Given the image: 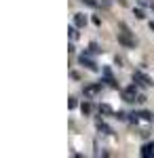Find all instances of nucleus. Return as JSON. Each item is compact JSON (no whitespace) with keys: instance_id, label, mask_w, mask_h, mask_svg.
Masks as SVG:
<instances>
[{"instance_id":"nucleus-5","label":"nucleus","mask_w":154,"mask_h":158,"mask_svg":"<svg viewBox=\"0 0 154 158\" xmlns=\"http://www.w3.org/2000/svg\"><path fill=\"white\" fill-rule=\"evenodd\" d=\"M74 23L78 25V27H84V25H87V17H84L83 13H76V15H74Z\"/></svg>"},{"instance_id":"nucleus-7","label":"nucleus","mask_w":154,"mask_h":158,"mask_svg":"<svg viewBox=\"0 0 154 158\" xmlns=\"http://www.w3.org/2000/svg\"><path fill=\"white\" fill-rule=\"evenodd\" d=\"M68 32H70V38H72V40H76V38H78V32H76V27H70Z\"/></svg>"},{"instance_id":"nucleus-11","label":"nucleus","mask_w":154,"mask_h":158,"mask_svg":"<svg viewBox=\"0 0 154 158\" xmlns=\"http://www.w3.org/2000/svg\"><path fill=\"white\" fill-rule=\"evenodd\" d=\"M80 108H83V112H84V114H89V112H91V106H89V103H83Z\"/></svg>"},{"instance_id":"nucleus-6","label":"nucleus","mask_w":154,"mask_h":158,"mask_svg":"<svg viewBox=\"0 0 154 158\" xmlns=\"http://www.w3.org/2000/svg\"><path fill=\"white\" fill-rule=\"evenodd\" d=\"M150 154H154V143H146L142 148V156H150Z\"/></svg>"},{"instance_id":"nucleus-12","label":"nucleus","mask_w":154,"mask_h":158,"mask_svg":"<svg viewBox=\"0 0 154 158\" xmlns=\"http://www.w3.org/2000/svg\"><path fill=\"white\" fill-rule=\"evenodd\" d=\"M89 51H91V53H97L99 49H97V44H95V42H91V44H89Z\"/></svg>"},{"instance_id":"nucleus-13","label":"nucleus","mask_w":154,"mask_h":158,"mask_svg":"<svg viewBox=\"0 0 154 158\" xmlns=\"http://www.w3.org/2000/svg\"><path fill=\"white\" fill-rule=\"evenodd\" d=\"M76 106H78V101H76V99H74V97H70V108L74 110V108H76Z\"/></svg>"},{"instance_id":"nucleus-14","label":"nucleus","mask_w":154,"mask_h":158,"mask_svg":"<svg viewBox=\"0 0 154 158\" xmlns=\"http://www.w3.org/2000/svg\"><path fill=\"white\" fill-rule=\"evenodd\" d=\"M99 110H101V112H106V114H110V112H112V108H110V106H101Z\"/></svg>"},{"instance_id":"nucleus-3","label":"nucleus","mask_w":154,"mask_h":158,"mask_svg":"<svg viewBox=\"0 0 154 158\" xmlns=\"http://www.w3.org/2000/svg\"><path fill=\"white\" fill-rule=\"evenodd\" d=\"M135 95H137V91H135V86H129L125 93H122V97L125 101H135Z\"/></svg>"},{"instance_id":"nucleus-15","label":"nucleus","mask_w":154,"mask_h":158,"mask_svg":"<svg viewBox=\"0 0 154 158\" xmlns=\"http://www.w3.org/2000/svg\"><path fill=\"white\" fill-rule=\"evenodd\" d=\"M150 30H152V32H154V23H150Z\"/></svg>"},{"instance_id":"nucleus-10","label":"nucleus","mask_w":154,"mask_h":158,"mask_svg":"<svg viewBox=\"0 0 154 158\" xmlns=\"http://www.w3.org/2000/svg\"><path fill=\"white\" fill-rule=\"evenodd\" d=\"M135 17H137V19H143L146 15H143V11H139V9H135Z\"/></svg>"},{"instance_id":"nucleus-1","label":"nucleus","mask_w":154,"mask_h":158,"mask_svg":"<svg viewBox=\"0 0 154 158\" xmlns=\"http://www.w3.org/2000/svg\"><path fill=\"white\" fill-rule=\"evenodd\" d=\"M118 40L125 44V47H135V40H131L127 32H120V34H118Z\"/></svg>"},{"instance_id":"nucleus-2","label":"nucleus","mask_w":154,"mask_h":158,"mask_svg":"<svg viewBox=\"0 0 154 158\" xmlns=\"http://www.w3.org/2000/svg\"><path fill=\"white\" fill-rule=\"evenodd\" d=\"M78 61H80V63H83V65H87V68H89V70H97V65H95V61H91L89 59V57H87V55H80V57H78Z\"/></svg>"},{"instance_id":"nucleus-4","label":"nucleus","mask_w":154,"mask_h":158,"mask_svg":"<svg viewBox=\"0 0 154 158\" xmlns=\"http://www.w3.org/2000/svg\"><path fill=\"white\" fill-rule=\"evenodd\" d=\"M99 91H101V85H93V86H87V89H84V95H87V97H93V95H97Z\"/></svg>"},{"instance_id":"nucleus-8","label":"nucleus","mask_w":154,"mask_h":158,"mask_svg":"<svg viewBox=\"0 0 154 158\" xmlns=\"http://www.w3.org/2000/svg\"><path fill=\"white\" fill-rule=\"evenodd\" d=\"M139 116H142L143 120H152V114H148V112H142V114H139Z\"/></svg>"},{"instance_id":"nucleus-9","label":"nucleus","mask_w":154,"mask_h":158,"mask_svg":"<svg viewBox=\"0 0 154 158\" xmlns=\"http://www.w3.org/2000/svg\"><path fill=\"white\" fill-rule=\"evenodd\" d=\"M83 2H84V4H89V6H93V9L97 6V0H83Z\"/></svg>"}]
</instances>
